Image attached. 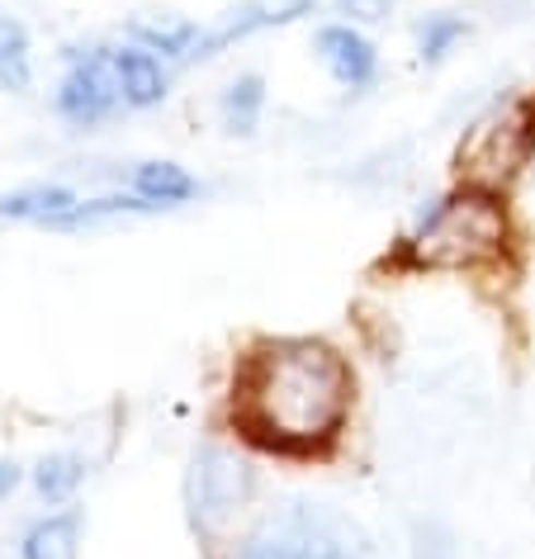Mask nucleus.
<instances>
[{"mask_svg":"<svg viewBox=\"0 0 535 559\" xmlns=\"http://www.w3.org/2000/svg\"><path fill=\"white\" fill-rule=\"evenodd\" d=\"M413 38H417V62H421V67H441L450 52H455L464 38H469V20H464V15H450V10H436V15L417 20Z\"/></svg>","mask_w":535,"mask_h":559,"instance_id":"17","label":"nucleus"},{"mask_svg":"<svg viewBox=\"0 0 535 559\" xmlns=\"http://www.w3.org/2000/svg\"><path fill=\"white\" fill-rule=\"evenodd\" d=\"M81 536H86V512L81 508L48 512L24 531L20 559H81Z\"/></svg>","mask_w":535,"mask_h":559,"instance_id":"10","label":"nucleus"},{"mask_svg":"<svg viewBox=\"0 0 535 559\" xmlns=\"http://www.w3.org/2000/svg\"><path fill=\"white\" fill-rule=\"evenodd\" d=\"M502 237H507V218H502V204L492 200V190L464 186L455 194H445V200H436L417 218L413 237H407V251L421 265H450V271H460V265L488 261L502 247Z\"/></svg>","mask_w":535,"mask_h":559,"instance_id":"3","label":"nucleus"},{"mask_svg":"<svg viewBox=\"0 0 535 559\" xmlns=\"http://www.w3.org/2000/svg\"><path fill=\"white\" fill-rule=\"evenodd\" d=\"M81 204L76 190L67 186H20L0 194V218L15 223H44V228H58V223Z\"/></svg>","mask_w":535,"mask_h":559,"instance_id":"11","label":"nucleus"},{"mask_svg":"<svg viewBox=\"0 0 535 559\" xmlns=\"http://www.w3.org/2000/svg\"><path fill=\"white\" fill-rule=\"evenodd\" d=\"M24 484V469L15 465V460H0V502H5L15 488Z\"/></svg>","mask_w":535,"mask_h":559,"instance_id":"19","label":"nucleus"},{"mask_svg":"<svg viewBox=\"0 0 535 559\" xmlns=\"http://www.w3.org/2000/svg\"><path fill=\"white\" fill-rule=\"evenodd\" d=\"M129 186H133L138 200H147L152 209H176V204H186L200 194V180L176 162H138Z\"/></svg>","mask_w":535,"mask_h":559,"instance_id":"12","label":"nucleus"},{"mask_svg":"<svg viewBox=\"0 0 535 559\" xmlns=\"http://www.w3.org/2000/svg\"><path fill=\"white\" fill-rule=\"evenodd\" d=\"M251 493H257V474H251L247 460H237L223 445L194 451L190 474H186V508L200 531H218L233 516H242Z\"/></svg>","mask_w":535,"mask_h":559,"instance_id":"4","label":"nucleus"},{"mask_svg":"<svg viewBox=\"0 0 535 559\" xmlns=\"http://www.w3.org/2000/svg\"><path fill=\"white\" fill-rule=\"evenodd\" d=\"M86 479V460L76 451H52L34 465V493L48 502V508H62V502H72V493Z\"/></svg>","mask_w":535,"mask_h":559,"instance_id":"15","label":"nucleus"},{"mask_svg":"<svg viewBox=\"0 0 535 559\" xmlns=\"http://www.w3.org/2000/svg\"><path fill=\"white\" fill-rule=\"evenodd\" d=\"M389 5L393 0H336V10H342V15H350V20H384L389 15Z\"/></svg>","mask_w":535,"mask_h":559,"instance_id":"18","label":"nucleus"},{"mask_svg":"<svg viewBox=\"0 0 535 559\" xmlns=\"http://www.w3.org/2000/svg\"><path fill=\"white\" fill-rule=\"evenodd\" d=\"M200 24L194 20H180V15H133L129 20V38L133 44H143L152 48L157 58H180V62H190V52L194 44H200Z\"/></svg>","mask_w":535,"mask_h":559,"instance_id":"13","label":"nucleus"},{"mask_svg":"<svg viewBox=\"0 0 535 559\" xmlns=\"http://www.w3.org/2000/svg\"><path fill=\"white\" fill-rule=\"evenodd\" d=\"M356 374L346 356L313 337L257 342L233 374V417L275 455H318L342 437Z\"/></svg>","mask_w":535,"mask_h":559,"instance_id":"1","label":"nucleus"},{"mask_svg":"<svg viewBox=\"0 0 535 559\" xmlns=\"http://www.w3.org/2000/svg\"><path fill=\"white\" fill-rule=\"evenodd\" d=\"M109 58H115V76H119V95L129 109H157L166 100V91H171V76H166L162 58L143 44H119L109 48Z\"/></svg>","mask_w":535,"mask_h":559,"instance_id":"9","label":"nucleus"},{"mask_svg":"<svg viewBox=\"0 0 535 559\" xmlns=\"http://www.w3.org/2000/svg\"><path fill=\"white\" fill-rule=\"evenodd\" d=\"M237 559H379L374 536L336 502L289 498L247 531Z\"/></svg>","mask_w":535,"mask_h":559,"instance_id":"2","label":"nucleus"},{"mask_svg":"<svg viewBox=\"0 0 535 559\" xmlns=\"http://www.w3.org/2000/svg\"><path fill=\"white\" fill-rule=\"evenodd\" d=\"M261 109H265V81H261L257 72L228 81V91H223V100H218L223 129H228V133H242V138L257 133Z\"/></svg>","mask_w":535,"mask_h":559,"instance_id":"16","label":"nucleus"},{"mask_svg":"<svg viewBox=\"0 0 535 559\" xmlns=\"http://www.w3.org/2000/svg\"><path fill=\"white\" fill-rule=\"evenodd\" d=\"M0 91L29 95L34 91V44L20 20L0 15Z\"/></svg>","mask_w":535,"mask_h":559,"instance_id":"14","label":"nucleus"},{"mask_svg":"<svg viewBox=\"0 0 535 559\" xmlns=\"http://www.w3.org/2000/svg\"><path fill=\"white\" fill-rule=\"evenodd\" d=\"M313 10H318V0H251V5L233 10L228 20H218L214 29L200 34V44H194L190 62H209V58H218L223 48L242 44V38L261 34V29H280V24H294V20L313 15Z\"/></svg>","mask_w":535,"mask_h":559,"instance_id":"8","label":"nucleus"},{"mask_svg":"<svg viewBox=\"0 0 535 559\" xmlns=\"http://www.w3.org/2000/svg\"><path fill=\"white\" fill-rule=\"evenodd\" d=\"M313 52H318V62L328 67V76L350 95L370 91L379 81V48L350 20L322 24V29L313 34Z\"/></svg>","mask_w":535,"mask_h":559,"instance_id":"7","label":"nucleus"},{"mask_svg":"<svg viewBox=\"0 0 535 559\" xmlns=\"http://www.w3.org/2000/svg\"><path fill=\"white\" fill-rule=\"evenodd\" d=\"M119 105H123V95H119V76H115L109 48L76 52L72 67H67L62 81H58V95H52L58 119L72 123V129H95V123H105Z\"/></svg>","mask_w":535,"mask_h":559,"instance_id":"5","label":"nucleus"},{"mask_svg":"<svg viewBox=\"0 0 535 559\" xmlns=\"http://www.w3.org/2000/svg\"><path fill=\"white\" fill-rule=\"evenodd\" d=\"M526 109L512 105V109H498L492 119H484L474 129V138L460 147V176L464 186H478L488 190L498 176H512L516 162L526 157Z\"/></svg>","mask_w":535,"mask_h":559,"instance_id":"6","label":"nucleus"}]
</instances>
